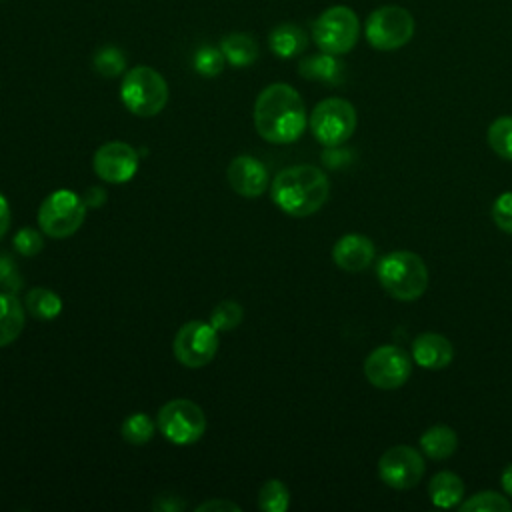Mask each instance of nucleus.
Segmentation results:
<instances>
[{"label": "nucleus", "mask_w": 512, "mask_h": 512, "mask_svg": "<svg viewBox=\"0 0 512 512\" xmlns=\"http://www.w3.org/2000/svg\"><path fill=\"white\" fill-rule=\"evenodd\" d=\"M308 124L306 106L296 88L284 82L266 86L254 102V126L270 144L296 142Z\"/></svg>", "instance_id": "1"}, {"label": "nucleus", "mask_w": 512, "mask_h": 512, "mask_svg": "<svg viewBox=\"0 0 512 512\" xmlns=\"http://www.w3.org/2000/svg\"><path fill=\"white\" fill-rule=\"evenodd\" d=\"M328 194V176L312 164H296L280 170L270 186L272 202L294 218H306L318 212L326 204Z\"/></svg>", "instance_id": "2"}, {"label": "nucleus", "mask_w": 512, "mask_h": 512, "mask_svg": "<svg viewBox=\"0 0 512 512\" xmlns=\"http://www.w3.org/2000/svg\"><path fill=\"white\" fill-rule=\"evenodd\" d=\"M378 280L382 288L396 300L412 302L428 288V268L424 260L408 250L386 254L378 262Z\"/></svg>", "instance_id": "3"}, {"label": "nucleus", "mask_w": 512, "mask_h": 512, "mask_svg": "<svg viewBox=\"0 0 512 512\" xmlns=\"http://www.w3.org/2000/svg\"><path fill=\"white\" fill-rule=\"evenodd\" d=\"M168 84L164 76L150 66L130 68L120 84V100L126 110L140 118H152L168 104Z\"/></svg>", "instance_id": "4"}, {"label": "nucleus", "mask_w": 512, "mask_h": 512, "mask_svg": "<svg viewBox=\"0 0 512 512\" xmlns=\"http://www.w3.org/2000/svg\"><path fill=\"white\" fill-rule=\"evenodd\" d=\"M416 32V20L404 6L384 4L374 8L364 22L368 44L382 52H392L406 46Z\"/></svg>", "instance_id": "5"}, {"label": "nucleus", "mask_w": 512, "mask_h": 512, "mask_svg": "<svg viewBox=\"0 0 512 512\" xmlns=\"http://www.w3.org/2000/svg\"><path fill=\"white\" fill-rule=\"evenodd\" d=\"M360 38V20L350 6L336 4L320 12L312 24L314 44L328 54L342 56L350 52Z\"/></svg>", "instance_id": "6"}, {"label": "nucleus", "mask_w": 512, "mask_h": 512, "mask_svg": "<svg viewBox=\"0 0 512 512\" xmlns=\"http://www.w3.org/2000/svg\"><path fill=\"white\" fill-rule=\"evenodd\" d=\"M86 212L88 208L82 196L68 188H58L42 200L38 208V226L46 236L62 240L80 230Z\"/></svg>", "instance_id": "7"}, {"label": "nucleus", "mask_w": 512, "mask_h": 512, "mask_svg": "<svg viewBox=\"0 0 512 512\" xmlns=\"http://www.w3.org/2000/svg\"><path fill=\"white\" fill-rule=\"evenodd\" d=\"M356 122L358 118L352 102L336 96L320 100L308 118L312 136L326 148L344 144L354 134Z\"/></svg>", "instance_id": "8"}, {"label": "nucleus", "mask_w": 512, "mask_h": 512, "mask_svg": "<svg viewBox=\"0 0 512 512\" xmlns=\"http://www.w3.org/2000/svg\"><path fill=\"white\" fill-rule=\"evenodd\" d=\"M156 428L168 442L186 446L204 436L206 416L194 400L172 398L160 406L156 414Z\"/></svg>", "instance_id": "9"}, {"label": "nucleus", "mask_w": 512, "mask_h": 512, "mask_svg": "<svg viewBox=\"0 0 512 512\" xmlns=\"http://www.w3.org/2000/svg\"><path fill=\"white\" fill-rule=\"evenodd\" d=\"M218 344V330L210 322L190 320L178 328L172 352L182 366L202 368L214 360Z\"/></svg>", "instance_id": "10"}, {"label": "nucleus", "mask_w": 512, "mask_h": 512, "mask_svg": "<svg viewBox=\"0 0 512 512\" xmlns=\"http://www.w3.org/2000/svg\"><path fill=\"white\" fill-rule=\"evenodd\" d=\"M368 382L380 390H394L406 384L412 374V358L400 346L384 344L374 348L364 360Z\"/></svg>", "instance_id": "11"}, {"label": "nucleus", "mask_w": 512, "mask_h": 512, "mask_svg": "<svg viewBox=\"0 0 512 512\" xmlns=\"http://www.w3.org/2000/svg\"><path fill=\"white\" fill-rule=\"evenodd\" d=\"M426 464L422 454L406 444L388 448L378 460V474L384 484L396 490L414 488L424 476Z\"/></svg>", "instance_id": "12"}, {"label": "nucleus", "mask_w": 512, "mask_h": 512, "mask_svg": "<svg viewBox=\"0 0 512 512\" xmlns=\"http://www.w3.org/2000/svg\"><path fill=\"white\" fill-rule=\"evenodd\" d=\"M138 152L124 140L104 142L92 158L96 176L108 184H124L138 172Z\"/></svg>", "instance_id": "13"}, {"label": "nucleus", "mask_w": 512, "mask_h": 512, "mask_svg": "<svg viewBox=\"0 0 512 512\" xmlns=\"http://www.w3.org/2000/svg\"><path fill=\"white\" fill-rule=\"evenodd\" d=\"M226 178L230 188L242 198H258L266 192L268 186L266 166L258 158L248 154L232 158L226 168Z\"/></svg>", "instance_id": "14"}, {"label": "nucleus", "mask_w": 512, "mask_h": 512, "mask_svg": "<svg viewBox=\"0 0 512 512\" xmlns=\"http://www.w3.org/2000/svg\"><path fill=\"white\" fill-rule=\"evenodd\" d=\"M376 248L364 234H344L332 248L334 264L344 272H362L374 260Z\"/></svg>", "instance_id": "15"}, {"label": "nucleus", "mask_w": 512, "mask_h": 512, "mask_svg": "<svg viewBox=\"0 0 512 512\" xmlns=\"http://www.w3.org/2000/svg\"><path fill=\"white\" fill-rule=\"evenodd\" d=\"M412 358L426 370H440L454 358L452 342L436 332H424L412 342Z\"/></svg>", "instance_id": "16"}, {"label": "nucleus", "mask_w": 512, "mask_h": 512, "mask_svg": "<svg viewBox=\"0 0 512 512\" xmlns=\"http://www.w3.org/2000/svg\"><path fill=\"white\" fill-rule=\"evenodd\" d=\"M298 72L306 80H314V82L334 86V84H340L344 80L346 66L338 56L320 50V54H312V56L302 58L300 64H298Z\"/></svg>", "instance_id": "17"}, {"label": "nucleus", "mask_w": 512, "mask_h": 512, "mask_svg": "<svg viewBox=\"0 0 512 512\" xmlns=\"http://www.w3.org/2000/svg\"><path fill=\"white\" fill-rule=\"evenodd\" d=\"M24 304L16 294L0 290V348L12 344L26 326Z\"/></svg>", "instance_id": "18"}, {"label": "nucleus", "mask_w": 512, "mask_h": 512, "mask_svg": "<svg viewBox=\"0 0 512 512\" xmlns=\"http://www.w3.org/2000/svg\"><path fill=\"white\" fill-rule=\"evenodd\" d=\"M268 46L278 58H294L306 50L308 36L300 26L292 22H282L270 30Z\"/></svg>", "instance_id": "19"}, {"label": "nucleus", "mask_w": 512, "mask_h": 512, "mask_svg": "<svg viewBox=\"0 0 512 512\" xmlns=\"http://www.w3.org/2000/svg\"><path fill=\"white\" fill-rule=\"evenodd\" d=\"M220 50L226 58V64H230L234 68H246V66L254 64L260 54L258 42L250 34H244V32L226 34L220 40Z\"/></svg>", "instance_id": "20"}, {"label": "nucleus", "mask_w": 512, "mask_h": 512, "mask_svg": "<svg viewBox=\"0 0 512 512\" xmlns=\"http://www.w3.org/2000/svg\"><path fill=\"white\" fill-rule=\"evenodd\" d=\"M456 446H458L456 432L444 424L430 426L420 436V448L432 460H444V458L452 456L456 452Z\"/></svg>", "instance_id": "21"}, {"label": "nucleus", "mask_w": 512, "mask_h": 512, "mask_svg": "<svg viewBox=\"0 0 512 512\" xmlns=\"http://www.w3.org/2000/svg\"><path fill=\"white\" fill-rule=\"evenodd\" d=\"M430 498L438 508H452L464 498V482L458 474L442 470L432 476L430 484Z\"/></svg>", "instance_id": "22"}, {"label": "nucleus", "mask_w": 512, "mask_h": 512, "mask_svg": "<svg viewBox=\"0 0 512 512\" xmlns=\"http://www.w3.org/2000/svg\"><path fill=\"white\" fill-rule=\"evenodd\" d=\"M24 308L32 318L48 322L62 312V298L46 286H34L24 296Z\"/></svg>", "instance_id": "23"}, {"label": "nucleus", "mask_w": 512, "mask_h": 512, "mask_svg": "<svg viewBox=\"0 0 512 512\" xmlns=\"http://www.w3.org/2000/svg\"><path fill=\"white\" fill-rule=\"evenodd\" d=\"M156 432V422L146 412H132L120 424V436L134 446H142L152 440Z\"/></svg>", "instance_id": "24"}, {"label": "nucleus", "mask_w": 512, "mask_h": 512, "mask_svg": "<svg viewBox=\"0 0 512 512\" xmlns=\"http://www.w3.org/2000/svg\"><path fill=\"white\" fill-rule=\"evenodd\" d=\"M290 506V492L278 478H270L260 486L258 508L264 512H286Z\"/></svg>", "instance_id": "25"}, {"label": "nucleus", "mask_w": 512, "mask_h": 512, "mask_svg": "<svg viewBox=\"0 0 512 512\" xmlns=\"http://www.w3.org/2000/svg\"><path fill=\"white\" fill-rule=\"evenodd\" d=\"M94 70L104 78H116L126 70V56L116 46H100L92 58Z\"/></svg>", "instance_id": "26"}, {"label": "nucleus", "mask_w": 512, "mask_h": 512, "mask_svg": "<svg viewBox=\"0 0 512 512\" xmlns=\"http://www.w3.org/2000/svg\"><path fill=\"white\" fill-rule=\"evenodd\" d=\"M488 144L500 158L512 160V116H500L490 124Z\"/></svg>", "instance_id": "27"}, {"label": "nucleus", "mask_w": 512, "mask_h": 512, "mask_svg": "<svg viewBox=\"0 0 512 512\" xmlns=\"http://www.w3.org/2000/svg\"><path fill=\"white\" fill-rule=\"evenodd\" d=\"M194 70L200 74V76H206V78H212V76H218L224 66H226V58L220 50V46H200L196 52H194Z\"/></svg>", "instance_id": "28"}, {"label": "nucleus", "mask_w": 512, "mask_h": 512, "mask_svg": "<svg viewBox=\"0 0 512 512\" xmlns=\"http://www.w3.org/2000/svg\"><path fill=\"white\" fill-rule=\"evenodd\" d=\"M242 318H244V308L236 300H222L210 312V324L220 332H228L240 326Z\"/></svg>", "instance_id": "29"}, {"label": "nucleus", "mask_w": 512, "mask_h": 512, "mask_svg": "<svg viewBox=\"0 0 512 512\" xmlns=\"http://www.w3.org/2000/svg\"><path fill=\"white\" fill-rule=\"evenodd\" d=\"M510 508L512 504L492 490L478 492L460 504L462 512H508Z\"/></svg>", "instance_id": "30"}, {"label": "nucleus", "mask_w": 512, "mask_h": 512, "mask_svg": "<svg viewBox=\"0 0 512 512\" xmlns=\"http://www.w3.org/2000/svg\"><path fill=\"white\" fill-rule=\"evenodd\" d=\"M12 246L20 256L30 258L44 248V240H42V234L34 228H20L12 238Z\"/></svg>", "instance_id": "31"}, {"label": "nucleus", "mask_w": 512, "mask_h": 512, "mask_svg": "<svg viewBox=\"0 0 512 512\" xmlns=\"http://www.w3.org/2000/svg\"><path fill=\"white\" fill-rule=\"evenodd\" d=\"M20 288H22V276L18 272L16 262L10 256L0 254V290L18 294Z\"/></svg>", "instance_id": "32"}, {"label": "nucleus", "mask_w": 512, "mask_h": 512, "mask_svg": "<svg viewBox=\"0 0 512 512\" xmlns=\"http://www.w3.org/2000/svg\"><path fill=\"white\" fill-rule=\"evenodd\" d=\"M492 220L500 230L512 234V192H504L494 200Z\"/></svg>", "instance_id": "33"}, {"label": "nucleus", "mask_w": 512, "mask_h": 512, "mask_svg": "<svg viewBox=\"0 0 512 512\" xmlns=\"http://www.w3.org/2000/svg\"><path fill=\"white\" fill-rule=\"evenodd\" d=\"M242 508L232 502V500H224V498H218V500H206L202 504L196 506V512H240Z\"/></svg>", "instance_id": "34"}, {"label": "nucleus", "mask_w": 512, "mask_h": 512, "mask_svg": "<svg viewBox=\"0 0 512 512\" xmlns=\"http://www.w3.org/2000/svg\"><path fill=\"white\" fill-rule=\"evenodd\" d=\"M86 208H100L106 202V190L100 186H90L82 196Z\"/></svg>", "instance_id": "35"}, {"label": "nucleus", "mask_w": 512, "mask_h": 512, "mask_svg": "<svg viewBox=\"0 0 512 512\" xmlns=\"http://www.w3.org/2000/svg\"><path fill=\"white\" fill-rule=\"evenodd\" d=\"M10 220H12V214H10V204L8 200L4 198V194L0 192V240L6 236L8 228H10Z\"/></svg>", "instance_id": "36"}, {"label": "nucleus", "mask_w": 512, "mask_h": 512, "mask_svg": "<svg viewBox=\"0 0 512 512\" xmlns=\"http://www.w3.org/2000/svg\"><path fill=\"white\" fill-rule=\"evenodd\" d=\"M500 482H502L504 492L512 498V464H508V466L502 470V478H500Z\"/></svg>", "instance_id": "37"}]
</instances>
